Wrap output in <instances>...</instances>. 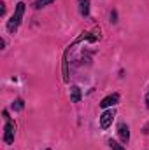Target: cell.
<instances>
[{
    "instance_id": "cell-2",
    "label": "cell",
    "mask_w": 149,
    "mask_h": 150,
    "mask_svg": "<svg viewBox=\"0 0 149 150\" xmlns=\"http://www.w3.org/2000/svg\"><path fill=\"white\" fill-rule=\"evenodd\" d=\"M14 134H16V124L9 119V120H5V127H4V142L7 145H11L14 142Z\"/></svg>"
},
{
    "instance_id": "cell-5",
    "label": "cell",
    "mask_w": 149,
    "mask_h": 150,
    "mask_svg": "<svg viewBox=\"0 0 149 150\" xmlns=\"http://www.w3.org/2000/svg\"><path fill=\"white\" fill-rule=\"evenodd\" d=\"M117 101H119V94L114 93V94L107 96V98H104V100L100 101V107H102V108H109V107H114Z\"/></svg>"
},
{
    "instance_id": "cell-13",
    "label": "cell",
    "mask_w": 149,
    "mask_h": 150,
    "mask_svg": "<svg viewBox=\"0 0 149 150\" xmlns=\"http://www.w3.org/2000/svg\"><path fill=\"white\" fill-rule=\"evenodd\" d=\"M148 96H149V94H148Z\"/></svg>"
},
{
    "instance_id": "cell-7",
    "label": "cell",
    "mask_w": 149,
    "mask_h": 150,
    "mask_svg": "<svg viewBox=\"0 0 149 150\" xmlns=\"http://www.w3.org/2000/svg\"><path fill=\"white\" fill-rule=\"evenodd\" d=\"M70 100H72V103H79L81 101V89L77 86H74L70 89Z\"/></svg>"
},
{
    "instance_id": "cell-1",
    "label": "cell",
    "mask_w": 149,
    "mask_h": 150,
    "mask_svg": "<svg viewBox=\"0 0 149 150\" xmlns=\"http://www.w3.org/2000/svg\"><path fill=\"white\" fill-rule=\"evenodd\" d=\"M23 12H25V4L19 2V4L16 5V12L12 14V18H11L9 23H7V30H9L11 33H14V32L18 30V26H19V23H21V18H23Z\"/></svg>"
},
{
    "instance_id": "cell-8",
    "label": "cell",
    "mask_w": 149,
    "mask_h": 150,
    "mask_svg": "<svg viewBox=\"0 0 149 150\" xmlns=\"http://www.w3.org/2000/svg\"><path fill=\"white\" fill-rule=\"evenodd\" d=\"M109 147L112 150H125V147L121 145V143H117V142H114V140H109Z\"/></svg>"
},
{
    "instance_id": "cell-11",
    "label": "cell",
    "mask_w": 149,
    "mask_h": 150,
    "mask_svg": "<svg viewBox=\"0 0 149 150\" xmlns=\"http://www.w3.org/2000/svg\"><path fill=\"white\" fill-rule=\"evenodd\" d=\"M146 103H148V108H149V96L146 98Z\"/></svg>"
},
{
    "instance_id": "cell-4",
    "label": "cell",
    "mask_w": 149,
    "mask_h": 150,
    "mask_svg": "<svg viewBox=\"0 0 149 150\" xmlns=\"http://www.w3.org/2000/svg\"><path fill=\"white\" fill-rule=\"evenodd\" d=\"M117 134H119V138H121L123 143H128V140H130V127L125 122H121L117 126Z\"/></svg>"
},
{
    "instance_id": "cell-9",
    "label": "cell",
    "mask_w": 149,
    "mask_h": 150,
    "mask_svg": "<svg viewBox=\"0 0 149 150\" xmlns=\"http://www.w3.org/2000/svg\"><path fill=\"white\" fill-rule=\"evenodd\" d=\"M54 0H37L35 2V7L37 9H40V7H44V5H47V4H53Z\"/></svg>"
},
{
    "instance_id": "cell-3",
    "label": "cell",
    "mask_w": 149,
    "mask_h": 150,
    "mask_svg": "<svg viewBox=\"0 0 149 150\" xmlns=\"http://www.w3.org/2000/svg\"><path fill=\"white\" fill-rule=\"evenodd\" d=\"M112 119H114V110H105V112L100 115V126L104 129H107L112 124Z\"/></svg>"
},
{
    "instance_id": "cell-6",
    "label": "cell",
    "mask_w": 149,
    "mask_h": 150,
    "mask_svg": "<svg viewBox=\"0 0 149 150\" xmlns=\"http://www.w3.org/2000/svg\"><path fill=\"white\" fill-rule=\"evenodd\" d=\"M79 2V12L82 16H88L90 14V0H77Z\"/></svg>"
},
{
    "instance_id": "cell-10",
    "label": "cell",
    "mask_w": 149,
    "mask_h": 150,
    "mask_svg": "<svg viewBox=\"0 0 149 150\" xmlns=\"http://www.w3.org/2000/svg\"><path fill=\"white\" fill-rule=\"evenodd\" d=\"M23 107H25V105H23V100H16V101L12 103V108H14V110H23Z\"/></svg>"
},
{
    "instance_id": "cell-12",
    "label": "cell",
    "mask_w": 149,
    "mask_h": 150,
    "mask_svg": "<svg viewBox=\"0 0 149 150\" xmlns=\"http://www.w3.org/2000/svg\"><path fill=\"white\" fill-rule=\"evenodd\" d=\"M47 150H51V149H47Z\"/></svg>"
}]
</instances>
